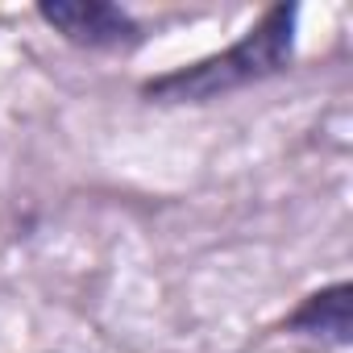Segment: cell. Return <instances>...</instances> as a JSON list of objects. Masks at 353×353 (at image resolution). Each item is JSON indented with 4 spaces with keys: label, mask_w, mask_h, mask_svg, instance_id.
Segmentation results:
<instances>
[{
    "label": "cell",
    "mask_w": 353,
    "mask_h": 353,
    "mask_svg": "<svg viewBox=\"0 0 353 353\" xmlns=\"http://www.w3.org/2000/svg\"><path fill=\"white\" fill-rule=\"evenodd\" d=\"M38 17L67 42L88 50H129L141 42V26L108 0H54V5H38Z\"/></svg>",
    "instance_id": "2"
},
{
    "label": "cell",
    "mask_w": 353,
    "mask_h": 353,
    "mask_svg": "<svg viewBox=\"0 0 353 353\" xmlns=\"http://www.w3.org/2000/svg\"><path fill=\"white\" fill-rule=\"evenodd\" d=\"M295 26H299V9L274 5L262 13V21L254 30L241 34V42H233L229 50H221L212 59H200L192 67H179L170 75L150 79L141 88V96L158 100V104H204V100L229 96L237 88H250L266 75H279L291 67Z\"/></svg>",
    "instance_id": "1"
},
{
    "label": "cell",
    "mask_w": 353,
    "mask_h": 353,
    "mask_svg": "<svg viewBox=\"0 0 353 353\" xmlns=\"http://www.w3.org/2000/svg\"><path fill=\"white\" fill-rule=\"evenodd\" d=\"M349 283H332L316 295H307L291 316H287V328L291 332H307V336H324L332 345H349Z\"/></svg>",
    "instance_id": "3"
}]
</instances>
